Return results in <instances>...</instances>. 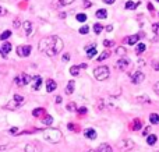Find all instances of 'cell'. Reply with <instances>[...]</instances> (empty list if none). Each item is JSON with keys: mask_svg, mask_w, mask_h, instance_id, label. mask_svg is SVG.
<instances>
[{"mask_svg": "<svg viewBox=\"0 0 159 152\" xmlns=\"http://www.w3.org/2000/svg\"><path fill=\"white\" fill-rule=\"evenodd\" d=\"M138 39H140V35L138 34H135V35H130L129 38L124 39V42H126L127 45H137Z\"/></svg>", "mask_w": 159, "mask_h": 152, "instance_id": "15", "label": "cell"}, {"mask_svg": "<svg viewBox=\"0 0 159 152\" xmlns=\"http://www.w3.org/2000/svg\"><path fill=\"white\" fill-rule=\"evenodd\" d=\"M66 16H67L66 13H60V18H66Z\"/></svg>", "mask_w": 159, "mask_h": 152, "instance_id": "57", "label": "cell"}, {"mask_svg": "<svg viewBox=\"0 0 159 152\" xmlns=\"http://www.w3.org/2000/svg\"><path fill=\"white\" fill-rule=\"evenodd\" d=\"M98 152H113V150H112V147H110V145L103 144V145H101V147L98 148Z\"/></svg>", "mask_w": 159, "mask_h": 152, "instance_id": "25", "label": "cell"}, {"mask_svg": "<svg viewBox=\"0 0 159 152\" xmlns=\"http://www.w3.org/2000/svg\"><path fill=\"white\" fill-rule=\"evenodd\" d=\"M8 133L13 134V136H16V133H18V128H17V127H11L10 130H8Z\"/></svg>", "mask_w": 159, "mask_h": 152, "instance_id": "45", "label": "cell"}, {"mask_svg": "<svg viewBox=\"0 0 159 152\" xmlns=\"http://www.w3.org/2000/svg\"><path fill=\"white\" fill-rule=\"evenodd\" d=\"M109 52H102L101 53V56H99V57H98V61H102V60H105V59H107V57H109Z\"/></svg>", "mask_w": 159, "mask_h": 152, "instance_id": "37", "label": "cell"}, {"mask_svg": "<svg viewBox=\"0 0 159 152\" xmlns=\"http://www.w3.org/2000/svg\"><path fill=\"white\" fill-rule=\"evenodd\" d=\"M11 52V43L10 42H6L4 41V43L0 46V55L3 56V57H7V55Z\"/></svg>", "mask_w": 159, "mask_h": 152, "instance_id": "11", "label": "cell"}, {"mask_svg": "<svg viewBox=\"0 0 159 152\" xmlns=\"http://www.w3.org/2000/svg\"><path fill=\"white\" fill-rule=\"evenodd\" d=\"M73 2H74V0H59V4L60 6H69V4H71Z\"/></svg>", "mask_w": 159, "mask_h": 152, "instance_id": "38", "label": "cell"}, {"mask_svg": "<svg viewBox=\"0 0 159 152\" xmlns=\"http://www.w3.org/2000/svg\"><path fill=\"white\" fill-rule=\"evenodd\" d=\"M67 110L69 112H77V105H75L74 102L67 103Z\"/></svg>", "mask_w": 159, "mask_h": 152, "instance_id": "34", "label": "cell"}, {"mask_svg": "<svg viewBox=\"0 0 159 152\" xmlns=\"http://www.w3.org/2000/svg\"><path fill=\"white\" fill-rule=\"evenodd\" d=\"M138 4H140V2L138 3H133V2H127L126 4H124V7L127 8V10H135V8L138 7Z\"/></svg>", "mask_w": 159, "mask_h": 152, "instance_id": "23", "label": "cell"}, {"mask_svg": "<svg viewBox=\"0 0 159 152\" xmlns=\"http://www.w3.org/2000/svg\"><path fill=\"white\" fill-rule=\"evenodd\" d=\"M70 60V55L69 53H64L63 55V61H69Z\"/></svg>", "mask_w": 159, "mask_h": 152, "instance_id": "48", "label": "cell"}, {"mask_svg": "<svg viewBox=\"0 0 159 152\" xmlns=\"http://www.w3.org/2000/svg\"><path fill=\"white\" fill-rule=\"evenodd\" d=\"M80 69H87V64H85V63H82V64H80Z\"/></svg>", "mask_w": 159, "mask_h": 152, "instance_id": "55", "label": "cell"}, {"mask_svg": "<svg viewBox=\"0 0 159 152\" xmlns=\"http://www.w3.org/2000/svg\"><path fill=\"white\" fill-rule=\"evenodd\" d=\"M88 32H89V27H88V25H82V27L80 28V34H81V35H87Z\"/></svg>", "mask_w": 159, "mask_h": 152, "instance_id": "35", "label": "cell"}, {"mask_svg": "<svg viewBox=\"0 0 159 152\" xmlns=\"http://www.w3.org/2000/svg\"><path fill=\"white\" fill-rule=\"evenodd\" d=\"M70 74L73 75V77H77L80 74V67L78 66H71L70 67Z\"/></svg>", "mask_w": 159, "mask_h": 152, "instance_id": "28", "label": "cell"}, {"mask_svg": "<svg viewBox=\"0 0 159 152\" xmlns=\"http://www.w3.org/2000/svg\"><path fill=\"white\" fill-rule=\"evenodd\" d=\"M42 123H43L45 126H52V123H53V117L50 116V114H45V116L42 117Z\"/></svg>", "mask_w": 159, "mask_h": 152, "instance_id": "22", "label": "cell"}, {"mask_svg": "<svg viewBox=\"0 0 159 152\" xmlns=\"http://www.w3.org/2000/svg\"><path fill=\"white\" fill-rule=\"evenodd\" d=\"M63 49V41L60 36L52 35V36H45L43 39L39 41V50L43 52L48 56H56L61 52Z\"/></svg>", "mask_w": 159, "mask_h": 152, "instance_id": "1", "label": "cell"}, {"mask_svg": "<svg viewBox=\"0 0 159 152\" xmlns=\"http://www.w3.org/2000/svg\"><path fill=\"white\" fill-rule=\"evenodd\" d=\"M130 60L129 59H126V57H121L120 60L116 63V67H117L119 70H121V71H127V70L130 69Z\"/></svg>", "mask_w": 159, "mask_h": 152, "instance_id": "8", "label": "cell"}, {"mask_svg": "<svg viewBox=\"0 0 159 152\" xmlns=\"http://www.w3.org/2000/svg\"><path fill=\"white\" fill-rule=\"evenodd\" d=\"M130 128H131L133 131H138L143 128V122H141V119H134L131 122V124H130Z\"/></svg>", "mask_w": 159, "mask_h": 152, "instance_id": "14", "label": "cell"}, {"mask_svg": "<svg viewBox=\"0 0 159 152\" xmlns=\"http://www.w3.org/2000/svg\"><path fill=\"white\" fill-rule=\"evenodd\" d=\"M88 152H98V150H92V151H88Z\"/></svg>", "mask_w": 159, "mask_h": 152, "instance_id": "58", "label": "cell"}, {"mask_svg": "<svg viewBox=\"0 0 159 152\" xmlns=\"http://www.w3.org/2000/svg\"><path fill=\"white\" fill-rule=\"evenodd\" d=\"M31 84H32V89H34V91H38V89L41 88V85H42L41 75H35V77H32V80H31Z\"/></svg>", "mask_w": 159, "mask_h": 152, "instance_id": "12", "label": "cell"}, {"mask_svg": "<svg viewBox=\"0 0 159 152\" xmlns=\"http://www.w3.org/2000/svg\"><path fill=\"white\" fill-rule=\"evenodd\" d=\"M148 133H149V127H147L145 130H144V136H148Z\"/></svg>", "mask_w": 159, "mask_h": 152, "instance_id": "53", "label": "cell"}, {"mask_svg": "<svg viewBox=\"0 0 159 152\" xmlns=\"http://www.w3.org/2000/svg\"><path fill=\"white\" fill-rule=\"evenodd\" d=\"M61 96H56V103H61Z\"/></svg>", "mask_w": 159, "mask_h": 152, "instance_id": "52", "label": "cell"}, {"mask_svg": "<svg viewBox=\"0 0 159 152\" xmlns=\"http://www.w3.org/2000/svg\"><path fill=\"white\" fill-rule=\"evenodd\" d=\"M31 80H32V77H31V75H28L27 73H21L20 75H17V77L14 78V81H16V84L18 87H25L27 84L31 83Z\"/></svg>", "mask_w": 159, "mask_h": 152, "instance_id": "5", "label": "cell"}, {"mask_svg": "<svg viewBox=\"0 0 159 152\" xmlns=\"http://www.w3.org/2000/svg\"><path fill=\"white\" fill-rule=\"evenodd\" d=\"M67 127H69V130H71V131H78L80 130L78 126L73 124V123H69V124H67Z\"/></svg>", "mask_w": 159, "mask_h": 152, "instance_id": "39", "label": "cell"}, {"mask_svg": "<svg viewBox=\"0 0 159 152\" xmlns=\"http://www.w3.org/2000/svg\"><path fill=\"white\" fill-rule=\"evenodd\" d=\"M134 148V141L130 138H124L119 142V150L120 151H130Z\"/></svg>", "mask_w": 159, "mask_h": 152, "instance_id": "6", "label": "cell"}, {"mask_svg": "<svg viewBox=\"0 0 159 152\" xmlns=\"http://www.w3.org/2000/svg\"><path fill=\"white\" fill-rule=\"evenodd\" d=\"M56 88H57V84H56V81L55 80H50V78H49V80L46 81V91L50 94V92H53Z\"/></svg>", "mask_w": 159, "mask_h": 152, "instance_id": "16", "label": "cell"}, {"mask_svg": "<svg viewBox=\"0 0 159 152\" xmlns=\"http://www.w3.org/2000/svg\"><path fill=\"white\" fill-rule=\"evenodd\" d=\"M14 145H10V144H4V145H0V151H7V150H11Z\"/></svg>", "mask_w": 159, "mask_h": 152, "instance_id": "40", "label": "cell"}, {"mask_svg": "<svg viewBox=\"0 0 159 152\" xmlns=\"http://www.w3.org/2000/svg\"><path fill=\"white\" fill-rule=\"evenodd\" d=\"M75 20H77L78 22H85V21H87V14H84V13H78L77 16H75Z\"/></svg>", "mask_w": 159, "mask_h": 152, "instance_id": "29", "label": "cell"}, {"mask_svg": "<svg viewBox=\"0 0 159 152\" xmlns=\"http://www.w3.org/2000/svg\"><path fill=\"white\" fill-rule=\"evenodd\" d=\"M157 141H158V138L155 134H148V136H147V144L148 145H155Z\"/></svg>", "mask_w": 159, "mask_h": 152, "instance_id": "20", "label": "cell"}, {"mask_svg": "<svg viewBox=\"0 0 159 152\" xmlns=\"http://www.w3.org/2000/svg\"><path fill=\"white\" fill-rule=\"evenodd\" d=\"M154 91H155V94H157V95H159V83H157L154 85Z\"/></svg>", "mask_w": 159, "mask_h": 152, "instance_id": "47", "label": "cell"}, {"mask_svg": "<svg viewBox=\"0 0 159 152\" xmlns=\"http://www.w3.org/2000/svg\"><path fill=\"white\" fill-rule=\"evenodd\" d=\"M113 29V27H112V25H107V27H106V31H107V32H110V31H112Z\"/></svg>", "mask_w": 159, "mask_h": 152, "instance_id": "54", "label": "cell"}, {"mask_svg": "<svg viewBox=\"0 0 159 152\" xmlns=\"http://www.w3.org/2000/svg\"><path fill=\"white\" fill-rule=\"evenodd\" d=\"M157 2H158V3H159V0H157Z\"/></svg>", "mask_w": 159, "mask_h": 152, "instance_id": "59", "label": "cell"}, {"mask_svg": "<svg viewBox=\"0 0 159 152\" xmlns=\"http://www.w3.org/2000/svg\"><path fill=\"white\" fill-rule=\"evenodd\" d=\"M144 50H145V45H144V43H138L137 47H135V53H137V55L144 53Z\"/></svg>", "mask_w": 159, "mask_h": 152, "instance_id": "31", "label": "cell"}, {"mask_svg": "<svg viewBox=\"0 0 159 152\" xmlns=\"http://www.w3.org/2000/svg\"><path fill=\"white\" fill-rule=\"evenodd\" d=\"M152 31H154L157 35H159V25H158V24H154V25H152Z\"/></svg>", "mask_w": 159, "mask_h": 152, "instance_id": "43", "label": "cell"}, {"mask_svg": "<svg viewBox=\"0 0 159 152\" xmlns=\"http://www.w3.org/2000/svg\"><path fill=\"white\" fill-rule=\"evenodd\" d=\"M22 28H24V32H25V35L27 36H31L32 35V22L31 21H24L22 22Z\"/></svg>", "mask_w": 159, "mask_h": 152, "instance_id": "13", "label": "cell"}, {"mask_svg": "<svg viewBox=\"0 0 159 152\" xmlns=\"http://www.w3.org/2000/svg\"><path fill=\"white\" fill-rule=\"evenodd\" d=\"M31 50H32V47H31L30 45H20V46L17 47V55H18L20 57H28V56L31 55Z\"/></svg>", "mask_w": 159, "mask_h": 152, "instance_id": "7", "label": "cell"}, {"mask_svg": "<svg viewBox=\"0 0 159 152\" xmlns=\"http://www.w3.org/2000/svg\"><path fill=\"white\" fill-rule=\"evenodd\" d=\"M6 14H7V10H6L4 7H2V6H0V17H4Z\"/></svg>", "mask_w": 159, "mask_h": 152, "instance_id": "44", "label": "cell"}, {"mask_svg": "<svg viewBox=\"0 0 159 152\" xmlns=\"http://www.w3.org/2000/svg\"><path fill=\"white\" fill-rule=\"evenodd\" d=\"M102 31H103V25L99 24V22H96V24L93 25V34H96V35H98V34H101Z\"/></svg>", "mask_w": 159, "mask_h": 152, "instance_id": "27", "label": "cell"}, {"mask_svg": "<svg viewBox=\"0 0 159 152\" xmlns=\"http://www.w3.org/2000/svg\"><path fill=\"white\" fill-rule=\"evenodd\" d=\"M43 138L50 144H57L61 140V131L57 128H48L43 131Z\"/></svg>", "mask_w": 159, "mask_h": 152, "instance_id": "2", "label": "cell"}, {"mask_svg": "<svg viewBox=\"0 0 159 152\" xmlns=\"http://www.w3.org/2000/svg\"><path fill=\"white\" fill-rule=\"evenodd\" d=\"M144 78H145L144 73H141V71H138V70H137L134 74H131V83L137 85V84H141V83H143Z\"/></svg>", "mask_w": 159, "mask_h": 152, "instance_id": "10", "label": "cell"}, {"mask_svg": "<svg viewBox=\"0 0 159 152\" xmlns=\"http://www.w3.org/2000/svg\"><path fill=\"white\" fill-rule=\"evenodd\" d=\"M113 45H115V42L113 41H107V39H105L103 41V46H106V47H112Z\"/></svg>", "mask_w": 159, "mask_h": 152, "instance_id": "41", "label": "cell"}, {"mask_svg": "<svg viewBox=\"0 0 159 152\" xmlns=\"http://www.w3.org/2000/svg\"><path fill=\"white\" fill-rule=\"evenodd\" d=\"M137 102H140V103H151V99L144 95V96H138L137 98Z\"/></svg>", "mask_w": 159, "mask_h": 152, "instance_id": "32", "label": "cell"}, {"mask_svg": "<svg viewBox=\"0 0 159 152\" xmlns=\"http://www.w3.org/2000/svg\"><path fill=\"white\" fill-rule=\"evenodd\" d=\"M126 49H124L123 46H119V47H116V55H119V56H126Z\"/></svg>", "mask_w": 159, "mask_h": 152, "instance_id": "33", "label": "cell"}, {"mask_svg": "<svg viewBox=\"0 0 159 152\" xmlns=\"http://www.w3.org/2000/svg\"><path fill=\"white\" fill-rule=\"evenodd\" d=\"M109 74H110L109 67H106V66H99L93 70V77H95L98 81L107 80V78H109Z\"/></svg>", "mask_w": 159, "mask_h": 152, "instance_id": "3", "label": "cell"}, {"mask_svg": "<svg viewBox=\"0 0 159 152\" xmlns=\"http://www.w3.org/2000/svg\"><path fill=\"white\" fill-rule=\"evenodd\" d=\"M10 36H11V31L10 29H6L4 32L0 34V41H7Z\"/></svg>", "mask_w": 159, "mask_h": 152, "instance_id": "24", "label": "cell"}, {"mask_svg": "<svg viewBox=\"0 0 159 152\" xmlns=\"http://www.w3.org/2000/svg\"><path fill=\"white\" fill-rule=\"evenodd\" d=\"M74 85H75L74 80L69 81V84H67V87H66V94L67 95H71L73 92H74Z\"/></svg>", "mask_w": 159, "mask_h": 152, "instance_id": "21", "label": "cell"}, {"mask_svg": "<svg viewBox=\"0 0 159 152\" xmlns=\"http://www.w3.org/2000/svg\"><path fill=\"white\" fill-rule=\"evenodd\" d=\"M87 112H88V109L85 108V106H82V108H78L77 109V113L80 114V116H85V114H87Z\"/></svg>", "mask_w": 159, "mask_h": 152, "instance_id": "36", "label": "cell"}, {"mask_svg": "<svg viewBox=\"0 0 159 152\" xmlns=\"http://www.w3.org/2000/svg\"><path fill=\"white\" fill-rule=\"evenodd\" d=\"M92 47H95V45L89 43V45H87V46H85V50H89V49H92Z\"/></svg>", "mask_w": 159, "mask_h": 152, "instance_id": "49", "label": "cell"}, {"mask_svg": "<svg viewBox=\"0 0 159 152\" xmlns=\"http://www.w3.org/2000/svg\"><path fill=\"white\" fill-rule=\"evenodd\" d=\"M152 67H154V70H157V71H159V61H157V60L152 61Z\"/></svg>", "mask_w": 159, "mask_h": 152, "instance_id": "42", "label": "cell"}, {"mask_svg": "<svg viewBox=\"0 0 159 152\" xmlns=\"http://www.w3.org/2000/svg\"><path fill=\"white\" fill-rule=\"evenodd\" d=\"M24 103H25L24 96H22V95L16 94V95L13 96V101H11V102L8 103L6 108H7V109H17V108H20L21 105H24Z\"/></svg>", "mask_w": 159, "mask_h": 152, "instance_id": "4", "label": "cell"}, {"mask_svg": "<svg viewBox=\"0 0 159 152\" xmlns=\"http://www.w3.org/2000/svg\"><path fill=\"white\" fill-rule=\"evenodd\" d=\"M158 25H159V22H158Z\"/></svg>", "mask_w": 159, "mask_h": 152, "instance_id": "60", "label": "cell"}, {"mask_svg": "<svg viewBox=\"0 0 159 152\" xmlns=\"http://www.w3.org/2000/svg\"><path fill=\"white\" fill-rule=\"evenodd\" d=\"M14 28H20V18H16L14 20Z\"/></svg>", "mask_w": 159, "mask_h": 152, "instance_id": "46", "label": "cell"}, {"mask_svg": "<svg viewBox=\"0 0 159 152\" xmlns=\"http://www.w3.org/2000/svg\"><path fill=\"white\" fill-rule=\"evenodd\" d=\"M148 8H149V10H151V11H152V10H154V6H152V4H151V3H148Z\"/></svg>", "mask_w": 159, "mask_h": 152, "instance_id": "56", "label": "cell"}, {"mask_svg": "<svg viewBox=\"0 0 159 152\" xmlns=\"http://www.w3.org/2000/svg\"><path fill=\"white\" fill-rule=\"evenodd\" d=\"M25 152H42V147L38 142H28L24 148Z\"/></svg>", "mask_w": 159, "mask_h": 152, "instance_id": "9", "label": "cell"}, {"mask_svg": "<svg viewBox=\"0 0 159 152\" xmlns=\"http://www.w3.org/2000/svg\"><path fill=\"white\" fill-rule=\"evenodd\" d=\"M96 53H98L96 47H92V49L87 50V57H88V59H93V56H96Z\"/></svg>", "mask_w": 159, "mask_h": 152, "instance_id": "30", "label": "cell"}, {"mask_svg": "<svg viewBox=\"0 0 159 152\" xmlns=\"http://www.w3.org/2000/svg\"><path fill=\"white\" fill-rule=\"evenodd\" d=\"M149 123H152V124H158L159 123V114H157V113L149 114Z\"/></svg>", "mask_w": 159, "mask_h": 152, "instance_id": "26", "label": "cell"}, {"mask_svg": "<svg viewBox=\"0 0 159 152\" xmlns=\"http://www.w3.org/2000/svg\"><path fill=\"white\" fill-rule=\"evenodd\" d=\"M95 16H96V18H99V20H105L107 17V11L105 10V8H99Z\"/></svg>", "mask_w": 159, "mask_h": 152, "instance_id": "19", "label": "cell"}, {"mask_svg": "<svg viewBox=\"0 0 159 152\" xmlns=\"http://www.w3.org/2000/svg\"><path fill=\"white\" fill-rule=\"evenodd\" d=\"M46 114V110L43 108H36L32 110V116L34 117H43Z\"/></svg>", "mask_w": 159, "mask_h": 152, "instance_id": "18", "label": "cell"}, {"mask_svg": "<svg viewBox=\"0 0 159 152\" xmlns=\"http://www.w3.org/2000/svg\"><path fill=\"white\" fill-rule=\"evenodd\" d=\"M91 4H92V3H91V2H88V0H85V3H84V6H85V8H88V7H91Z\"/></svg>", "mask_w": 159, "mask_h": 152, "instance_id": "50", "label": "cell"}, {"mask_svg": "<svg viewBox=\"0 0 159 152\" xmlns=\"http://www.w3.org/2000/svg\"><path fill=\"white\" fill-rule=\"evenodd\" d=\"M84 137L88 140H95L96 138V131L93 128H87L84 130Z\"/></svg>", "mask_w": 159, "mask_h": 152, "instance_id": "17", "label": "cell"}, {"mask_svg": "<svg viewBox=\"0 0 159 152\" xmlns=\"http://www.w3.org/2000/svg\"><path fill=\"white\" fill-rule=\"evenodd\" d=\"M105 3H106V4H113V3H115V0H103Z\"/></svg>", "mask_w": 159, "mask_h": 152, "instance_id": "51", "label": "cell"}]
</instances>
